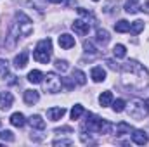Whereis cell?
I'll use <instances>...</instances> for the list:
<instances>
[{"mask_svg":"<svg viewBox=\"0 0 149 147\" xmlns=\"http://www.w3.org/2000/svg\"><path fill=\"white\" fill-rule=\"evenodd\" d=\"M121 71H123V83L130 88H135V90H141V88H146L149 83V73L148 69L139 64L137 61H127L123 66H121Z\"/></svg>","mask_w":149,"mask_h":147,"instance_id":"obj_1","label":"cell"},{"mask_svg":"<svg viewBox=\"0 0 149 147\" xmlns=\"http://www.w3.org/2000/svg\"><path fill=\"white\" fill-rule=\"evenodd\" d=\"M33 31V24H31V19L23 14V12H17L16 14V21L12 23V30L9 33V40H7V47H14V43L17 42V38L21 37H30Z\"/></svg>","mask_w":149,"mask_h":147,"instance_id":"obj_2","label":"cell"},{"mask_svg":"<svg viewBox=\"0 0 149 147\" xmlns=\"http://www.w3.org/2000/svg\"><path fill=\"white\" fill-rule=\"evenodd\" d=\"M50 54H52V42H50V38H43L38 42L33 50V59L42 64H49Z\"/></svg>","mask_w":149,"mask_h":147,"instance_id":"obj_3","label":"cell"},{"mask_svg":"<svg viewBox=\"0 0 149 147\" xmlns=\"http://www.w3.org/2000/svg\"><path fill=\"white\" fill-rule=\"evenodd\" d=\"M104 123H106V121H104L102 118H99V116L88 112V114H87V119L83 121L81 130H83V132H90V133H101Z\"/></svg>","mask_w":149,"mask_h":147,"instance_id":"obj_4","label":"cell"},{"mask_svg":"<svg viewBox=\"0 0 149 147\" xmlns=\"http://www.w3.org/2000/svg\"><path fill=\"white\" fill-rule=\"evenodd\" d=\"M128 112L135 119H144L149 114V99H146V101H141V99L134 101L130 104V107H128Z\"/></svg>","mask_w":149,"mask_h":147,"instance_id":"obj_5","label":"cell"},{"mask_svg":"<svg viewBox=\"0 0 149 147\" xmlns=\"http://www.w3.org/2000/svg\"><path fill=\"white\" fill-rule=\"evenodd\" d=\"M43 87H45L47 92L57 94V92L63 88V80H61L56 73H47L43 76Z\"/></svg>","mask_w":149,"mask_h":147,"instance_id":"obj_6","label":"cell"},{"mask_svg":"<svg viewBox=\"0 0 149 147\" xmlns=\"http://www.w3.org/2000/svg\"><path fill=\"white\" fill-rule=\"evenodd\" d=\"M71 28L74 30V33H76V35H80V37H85V35L90 31V24H88L87 21H81V19H76Z\"/></svg>","mask_w":149,"mask_h":147,"instance_id":"obj_7","label":"cell"},{"mask_svg":"<svg viewBox=\"0 0 149 147\" xmlns=\"http://www.w3.org/2000/svg\"><path fill=\"white\" fill-rule=\"evenodd\" d=\"M14 102V97L10 92H2L0 94V111H7Z\"/></svg>","mask_w":149,"mask_h":147,"instance_id":"obj_8","label":"cell"},{"mask_svg":"<svg viewBox=\"0 0 149 147\" xmlns=\"http://www.w3.org/2000/svg\"><path fill=\"white\" fill-rule=\"evenodd\" d=\"M64 114H66V109L64 107H50V109L47 111V118L50 121H59Z\"/></svg>","mask_w":149,"mask_h":147,"instance_id":"obj_9","label":"cell"},{"mask_svg":"<svg viewBox=\"0 0 149 147\" xmlns=\"http://www.w3.org/2000/svg\"><path fill=\"white\" fill-rule=\"evenodd\" d=\"M28 57H30L28 50H23L21 54H17V55H16V59H14V66H16L17 69H23V68L28 64Z\"/></svg>","mask_w":149,"mask_h":147,"instance_id":"obj_10","label":"cell"},{"mask_svg":"<svg viewBox=\"0 0 149 147\" xmlns=\"http://www.w3.org/2000/svg\"><path fill=\"white\" fill-rule=\"evenodd\" d=\"M132 142L137 144V146H144V144L148 142L146 132H142V130H134V132H132Z\"/></svg>","mask_w":149,"mask_h":147,"instance_id":"obj_11","label":"cell"},{"mask_svg":"<svg viewBox=\"0 0 149 147\" xmlns=\"http://www.w3.org/2000/svg\"><path fill=\"white\" fill-rule=\"evenodd\" d=\"M90 76H92V80H94L95 83H99V81H104V80H106V71H104L101 66H94L92 71H90Z\"/></svg>","mask_w":149,"mask_h":147,"instance_id":"obj_12","label":"cell"},{"mask_svg":"<svg viewBox=\"0 0 149 147\" xmlns=\"http://www.w3.org/2000/svg\"><path fill=\"white\" fill-rule=\"evenodd\" d=\"M38 99H40V95H38L37 90H24V102H26L28 106L37 104Z\"/></svg>","mask_w":149,"mask_h":147,"instance_id":"obj_13","label":"cell"},{"mask_svg":"<svg viewBox=\"0 0 149 147\" xmlns=\"http://www.w3.org/2000/svg\"><path fill=\"white\" fill-rule=\"evenodd\" d=\"M59 45L63 47V49H71V47H74V38L71 37V35H68V33H64V35H61L59 37Z\"/></svg>","mask_w":149,"mask_h":147,"instance_id":"obj_14","label":"cell"},{"mask_svg":"<svg viewBox=\"0 0 149 147\" xmlns=\"http://www.w3.org/2000/svg\"><path fill=\"white\" fill-rule=\"evenodd\" d=\"M24 123H26L24 114H21V112H14V114L10 116V125H12V126L21 128V126H24Z\"/></svg>","mask_w":149,"mask_h":147,"instance_id":"obj_15","label":"cell"},{"mask_svg":"<svg viewBox=\"0 0 149 147\" xmlns=\"http://www.w3.org/2000/svg\"><path fill=\"white\" fill-rule=\"evenodd\" d=\"M30 125H31V128H35V130H45V121L42 119V116H31L30 118Z\"/></svg>","mask_w":149,"mask_h":147,"instance_id":"obj_16","label":"cell"},{"mask_svg":"<svg viewBox=\"0 0 149 147\" xmlns=\"http://www.w3.org/2000/svg\"><path fill=\"white\" fill-rule=\"evenodd\" d=\"M99 104H101L102 107H108V106H111L113 104V94L109 92V90L101 94V97H99Z\"/></svg>","mask_w":149,"mask_h":147,"instance_id":"obj_17","label":"cell"},{"mask_svg":"<svg viewBox=\"0 0 149 147\" xmlns=\"http://www.w3.org/2000/svg\"><path fill=\"white\" fill-rule=\"evenodd\" d=\"M28 81L33 83V85H37V83H40V81H43V73L38 71V69H33L31 73L28 74Z\"/></svg>","mask_w":149,"mask_h":147,"instance_id":"obj_18","label":"cell"},{"mask_svg":"<svg viewBox=\"0 0 149 147\" xmlns=\"http://www.w3.org/2000/svg\"><path fill=\"white\" fill-rule=\"evenodd\" d=\"M114 30H116L118 33H127V31H130V23L125 21V19H120V21L114 24Z\"/></svg>","mask_w":149,"mask_h":147,"instance_id":"obj_19","label":"cell"},{"mask_svg":"<svg viewBox=\"0 0 149 147\" xmlns=\"http://www.w3.org/2000/svg\"><path fill=\"white\" fill-rule=\"evenodd\" d=\"M114 130H116V133H118V135H127V133H130V132H132V126H130L128 123L121 121V123H118V125H116V128H114Z\"/></svg>","mask_w":149,"mask_h":147,"instance_id":"obj_20","label":"cell"},{"mask_svg":"<svg viewBox=\"0 0 149 147\" xmlns=\"http://www.w3.org/2000/svg\"><path fill=\"white\" fill-rule=\"evenodd\" d=\"M113 54H114L116 59H123V57L127 55V49H125V45H121V43L114 45V47H113Z\"/></svg>","mask_w":149,"mask_h":147,"instance_id":"obj_21","label":"cell"},{"mask_svg":"<svg viewBox=\"0 0 149 147\" xmlns=\"http://www.w3.org/2000/svg\"><path fill=\"white\" fill-rule=\"evenodd\" d=\"M73 80L78 85H85L87 83V76H85L83 71H80V69H73Z\"/></svg>","mask_w":149,"mask_h":147,"instance_id":"obj_22","label":"cell"},{"mask_svg":"<svg viewBox=\"0 0 149 147\" xmlns=\"http://www.w3.org/2000/svg\"><path fill=\"white\" fill-rule=\"evenodd\" d=\"M142 30H144V23H142V21H134V23L130 24V33H132V35H139Z\"/></svg>","mask_w":149,"mask_h":147,"instance_id":"obj_23","label":"cell"},{"mask_svg":"<svg viewBox=\"0 0 149 147\" xmlns=\"http://www.w3.org/2000/svg\"><path fill=\"white\" fill-rule=\"evenodd\" d=\"M137 2H139V0H127V3H125V10H127L128 14H134V12H137V10H139V5H137Z\"/></svg>","mask_w":149,"mask_h":147,"instance_id":"obj_24","label":"cell"},{"mask_svg":"<svg viewBox=\"0 0 149 147\" xmlns=\"http://www.w3.org/2000/svg\"><path fill=\"white\" fill-rule=\"evenodd\" d=\"M97 42L99 43H102V45H106L108 42H109V33L106 31V30H97Z\"/></svg>","mask_w":149,"mask_h":147,"instance_id":"obj_25","label":"cell"},{"mask_svg":"<svg viewBox=\"0 0 149 147\" xmlns=\"http://www.w3.org/2000/svg\"><path fill=\"white\" fill-rule=\"evenodd\" d=\"M83 112H85V109H83V106H81V104L73 106V109H71V119H80Z\"/></svg>","mask_w":149,"mask_h":147,"instance_id":"obj_26","label":"cell"},{"mask_svg":"<svg viewBox=\"0 0 149 147\" xmlns=\"http://www.w3.org/2000/svg\"><path fill=\"white\" fill-rule=\"evenodd\" d=\"M125 101L123 99H116V101H113V111L114 112H121V111L125 109Z\"/></svg>","mask_w":149,"mask_h":147,"instance_id":"obj_27","label":"cell"},{"mask_svg":"<svg viewBox=\"0 0 149 147\" xmlns=\"http://www.w3.org/2000/svg\"><path fill=\"white\" fill-rule=\"evenodd\" d=\"M0 140H7V142H14V135L10 130H2L0 132Z\"/></svg>","mask_w":149,"mask_h":147,"instance_id":"obj_28","label":"cell"},{"mask_svg":"<svg viewBox=\"0 0 149 147\" xmlns=\"http://www.w3.org/2000/svg\"><path fill=\"white\" fill-rule=\"evenodd\" d=\"M9 62L5 61V59H0V76L2 78H5L7 74H9V66H7Z\"/></svg>","mask_w":149,"mask_h":147,"instance_id":"obj_29","label":"cell"},{"mask_svg":"<svg viewBox=\"0 0 149 147\" xmlns=\"http://www.w3.org/2000/svg\"><path fill=\"white\" fill-rule=\"evenodd\" d=\"M83 49H85V52H87V54H97L95 47H94V45H92V42H88V40H85V42H83Z\"/></svg>","mask_w":149,"mask_h":147,"instance_id":"obj_30","label":"cell"},{"mask_svg":"<svg viewBox=\"0 0 149 147\" xmlns=\"http://www.w3.org/2000/svg\"><path fill=\"white\" fill-rule=\"evenodd\" d=\"M68 68H70V66H68V62H66V61H61V59H57V61H56V69H59L61 73L68 71Z\"/></svg>","mask_w":149,"mask_h":147,"instance_id":"obj_31","label":"cell"},{"mask_svg":"<svg viewBox=\"0 0 149 147\" xmlns=\"http://www.w3.org/2000/svg\"><path fill=\"white\" fill-rule=\"evenodd\" d=\"M54 146H71V140H56Z\"/></svg>","mask_w":149,"mask_h":147,"instance_id":"obj_32","label":"cell"},{"mask_svg":"<svg viewBox=\"0 0 149 147\" xmlns=\"http://www.w3.org/2000/svg\"><path fill=\"white\" fill-rule=\"evenodd\" d=\"M141 10H144V12H148V14H149V2H146V3H142V5H141Z\"/></svg>","mask_w":149,"mask_h":147,"instance_id":"obj_33","label":"cell"},{"mask_svg":"<svg viewBox=\"0 0 149 147\" xmlns=\"http://www.w3.org/2000/svg\"><path fill=\"white\" fill-rule=\"evenodd\" d=\"M49 2H52V3H63V2H66V0H49Z\"/></svg>","mask_w":149,"mask_h":147,"instance_id":"obj_34","label":"cell"},{"mask_svg":"<svg viewBox=\"0 0 149 147\" xmlns=\"http://www.w3.org/2000/svg\"><path fill=\"white\" fill-rule=\"evenodd\" d=\"M94 2H99V0H94Z\"/></svg>","mask_w":149,"mask_h":147,"instance_id":"obj_35","label":"cell"},{"mask_svg":"<svg viewBox=\"0 0 149 147\" xmlns=\"http://www.w3.org/2000/svg\"><path fill=\"white\" fill-rule=\"evenodd\" d=\"M0 125H2V121H0Z\"/></svg>","mask_w":149,"mask_h":147,"instance_id":"obj_36","label":"cell"}]
</instances>
